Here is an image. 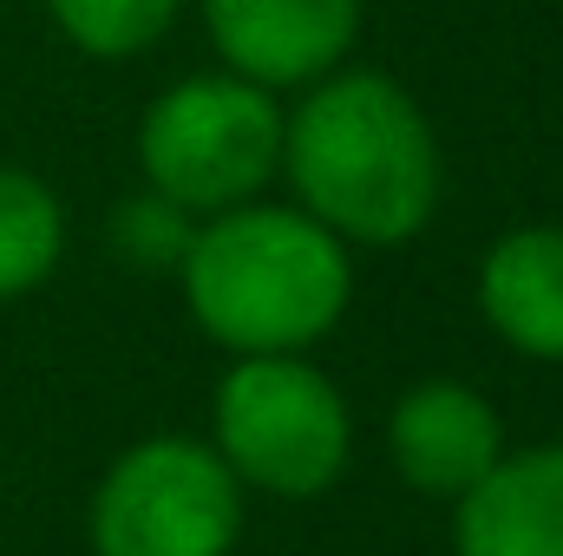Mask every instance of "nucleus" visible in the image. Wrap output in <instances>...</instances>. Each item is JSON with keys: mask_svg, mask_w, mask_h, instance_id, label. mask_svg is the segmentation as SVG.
<instances>
[{"mask_svg": "<svg viewBox=\"0 0 563 556\" xmlns=\"http://www.w3.org/2000/svg\"><path fill=\"white\" fill-rule=\"evenodd\" d=\"M288 170L308 210L361 243L413 236L439 190L432 132L387 79H334L288 125Z\"/></svg>", "mask_w": 563, "mask_h": 556, "instance_id": "obj_1", "label": "nucleus"}, {"mask_svg": "<svg viewBox=\"0 0 563 556\" xmlns=\"http://www.w3.org/2000/svg\"><path fill=\"white\" fill-rule=\"evenodd\" d=\"M223 458L269 491H321L347 458V413L314 367L256 354L217 393Z\"/></svg>", "mask_w": 563, "mask_h": 556, "instance_id": "obj_5", "label": "nucleus"}, {"mask_svg": "<svg viewBox=\"0 0 563 556\" xmlns=\"http://www.w3.org/2000/svg\"><path fill=\"white\" fill-rule=\"evenodd\" d=\"M119 243L139 256L144 269H157V263H177L190 243H184V223H177V203H132L125 216H119Z\"/></svg>", "mask_w": 563, "mask_h": 556, "instance_id": "obj_12", "label": "nucleus"}, {"mask_svg": "<svg viewBox=\"0 0 563 556\" xmlns=\"http://www.w3.org/2000/svg\"><path fill=\"white\" fill-rule=\"evenodd\" d=\"M485 314L525 354L563 360V230H525L492 249Z\"/></svg>", "mask_w": 563, "mask_h": 556, "instance_id": "obj_9", "label": "nucleus"}, {"mask_svg": "<svg viewBox=\"0 0 563 556\" xmlns=\"http://www.w3.org/2000/svg\"><path fill=\"white\" fill-rule=\"evenodd\" d=\"M184 276L203 327L250 354L314 341L347 301V263L334 236L288 210H236L210 223L184 249Z\"/></svg>", "mask_w": 563, "mask_h": 556, "instance_id": "obj_2", "label": "nucleus"}, {"mask_svg": "<svg viewBox=\"0 0 563 556\" xmlns=\"http://www.w3.org/2000/svg\"><path fill=\"white\" fill-rule=\"evenodd\" d=\"M394 452L420 491H459L465 498L498 465V419L465 387H420L394 413Z\"/></svg>", "mask_w": 563, "mask_h": 556, "instance_id": "obj_8", "label": "nucleus"}, {"mask_svg": "<svg viewBox=\"0 0 563 556\" xmlns=\"http://www.w3.org/2000/svg\"><path fill=\"white\" fill-rule=\"evenodd\" d=\"M99 556H223L236 537L230 465L203 445L157 438L112 465L99 511Z\"/></svg>", "mask_w": 563, "mask_h": 556, "instance_id": "obj_4", "label": "nucleus"}, {"mask_svg": "<svg viewBox=\"0 0 563 556\" xmlns=\"http://www.w3.org/2000/svg\"><path fill=\"white\" fill-rule=\"evenodd\" d=\"M282 157V119L263 86L190 79L144 119V170L177 210H223L250 197Z\"/></svg>", "mask_w": 563, "mask_h": 556, "instance_id": "obj_3", "label": "nucleus"}, {"mask_svg": "<svg viewBox=\"0 0 563 556\" xmlns=\"http://www.w3.org/2000/svg\"><path fill=\"white\" fill-rule=\"evenodd\" d=\"M177 0H53L59 26L86 46V53H139L144 40L164 33Z\"/></svg>", "mask_w": 563, "mask_h": 556, "instance_id": "obj_11", "label": "nucleus"}, {"mask_svg": "<svg viewBox=\"0 0 563 556\" xmlns=\"http://www.w3.org/2000/svg\"><path fill=\"white\" fill-rule=\"evenodd\" d=\"M59 256V210L53 197L20 177V170H0V294H20L53 269Z\"/></svg>", "mask_w": 563, "mask_h": 556, "instance_id": "obj_10", "label": "nucleus"}, {"mask_svg": "<svg viewBox=\"0 0 563 556\" xmlns=\"http://www.w3.org/2000/svg\"><path fill=\"white\" fill-rule=\"evenodd\" d=\"M459 556H563V445L492 465L465 491Z\"/></svg>", "mask_w": 563, "mask_h": 556, "instance_id": "obj_7", "label": "nucleus"}, {"mask_svg": "<svg viewBox=\"0 0 563 556\" xmlns=\"http://www.w3.org/2000/svg\"><path fill=\"white\" fill-rule=\"evenodd\" d=\"M210 33L250 79H308L354 40V0H203Z\"/></svg>", "mask_w": 563, "mask_h": 556, "instance_id": "obj_6", "label": "nucleus"}]
</instances>
